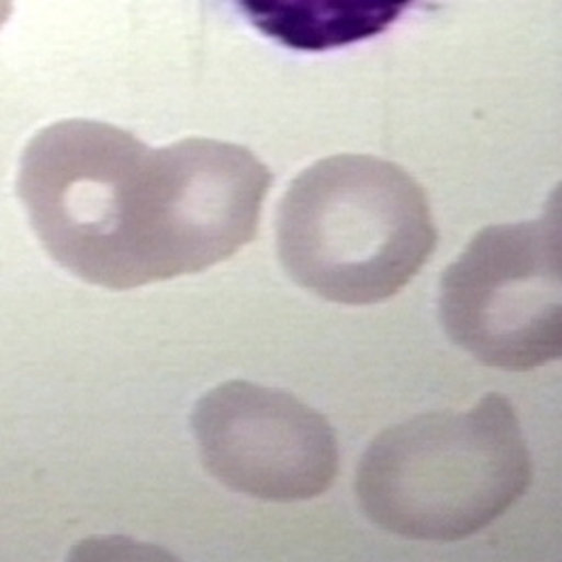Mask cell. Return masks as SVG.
<instances>
[{"mask_svg":"<svg viewBox=\"0 0 562 562\" xmlns=\"http://www.w3.org/2000/svg\"><path fill=\"white\" fill-rule=\"evenodd\" d=\"M260 35L322 54L384 35L416 0H224Z\"/></svg>","mask_w":562,"mask_h":562,"instance_id":"5b68a950","label":"cell"},{"mask_svg":"<svg viewBox=\"0 0 562 562\" xmlns=\"http://www.w3.org/2000/svg\"><path fill=\"white\" fill-rule=\"evenodd\" d=\"M530 475L516 409L492 392L473 409L424 414L384 430L358 464L356 496L387 532L458 541L501 518Z\"/></svg>","mask_w":562,"mask_h":562,"instance_id":"7a4b0ae2","label":"cell"},{"mask_svg":"<svg viewBox=\"0 0 562 562\" xmlns=\"http://www.w3.org/2000/svg\"><path fill=\"white\" fill-rule=\"evenodd\" d=\"M192 430L205 469L231 491L265 501H307L339 471L333 426L296 396L249 382L213 387Z\"/></svg>","mask_w":562,"mask_h":562,"instance_id":"277c9868","label":"cell"},{"mask_svg":"<svg viewBox=\"0 0 562 562\" xmlns=\"http://www.w3.org/2000/svg\"><path fill=\"white\" fill-rule=\"evenodd\" d=\"M448 337L480 362L530 371L561 356V207L473 237L441 280Z\"/></svg>","mask_w":562,"mask_h":562,"instance_id":"3957f363","label":"cell"},{"mask_svg":"<svg viewBox=\"0 0 562 562\" xmlns=\"http://www.w3.org/2000/svg\"><path fill=\"white\" fill-rule=\"evenodd\" d=\"M276 237L288 276L341 305H373L420 273L437 228L420 183L394 162L341 154L296 177Z\"/></svg>","mask_w":562,"mask_h":562,"instance_id":"6da1fadb","label":"cell"}]
</instances>
